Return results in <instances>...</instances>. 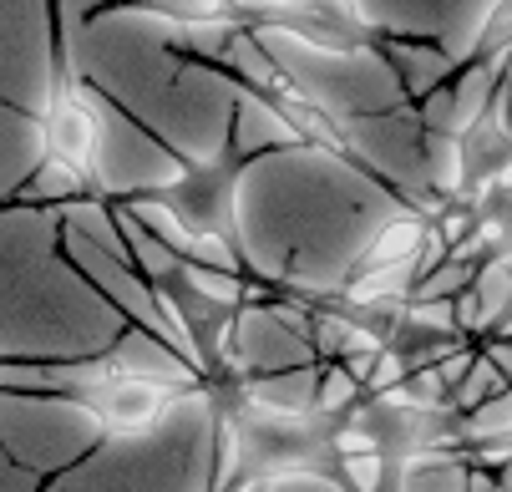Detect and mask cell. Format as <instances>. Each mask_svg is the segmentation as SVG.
I'll return each instance as SVG.
<instances>
[{
  "mask_svg": "<svg viewBox=\"0 0 512 492\" xmlns=\"http://www.w3.org/2000/svg\"><path fill=\"white\" fill-rule=\"evenodd\" d=\"M239 168H244V148H229L218 153L213 163H198L188 168L178 183L148 193L163 214L193 239H234L239 234V219H234V203H239Z\"/></svg>",
  "mask_w": 512,
  "mask_h": 492,
  "instance_id": "obj_1",
  "label": "cell"
},
{
  "mask_svg": "<svg viewBox=\"0 0 512 492\" xmlns=\"http://www.w3.org/2000/svg\"><path fill=\"white\" fill-rule=\"evenodd\" d=\"M46 153L71 178H92L102 158V122L82 92H56L46 112Z\"/></svg>",
  "mask_w": 512,
  "mask_h": 492,
  "instance_id": "obj_2",
  "label": "cell"
},
{
  "mask_svg": "<svg viewBox=\"0 0 512 492\" xmlns=\"http://www.w3.org/2000/svg\"><path fill=\"white\" fill-rule=\"evenodd\" d=\"M82 401L107 421L112 432H142V427H153L158 411H163V386H153L148 376H117V381H102V386L82 391Z\"/></svg>",
  "mask_w": 512,
  "mask_h": 492,
  "instance_id": "obj_3",
  "label": "cell"
},
{
  "mask_svg": "<svg viewBox=\"0 0 512 492\" xmlns=\"http://www.w3.org/2000/svg\"><path fill=\"white\" fill-rule=\"evenodd\" d=\"M426 224L421 219H396L381 229V239L365 249L360 259V274H391V269H406L411 274V259H416V244H421Z\"/></svg>",
  "mask_w": 512,
  "mask_h": 492,
  "instance_id": "obj_4",
  "label": "cell"
},
{
  "mask_svg": "<svg viewBox=\"0 0 512 492\" xmlns=\"http://www.w3.org/2000/svg\"><path fill=\"white\" fill-rule=\"evenodd\" d=\"M284 107H289V122H295L305 137H315V143H325V148H345V137H340V127L325 117V112H315L305 97H295V92H289L284 97Z\"/></svg>",
  "mask_w": 512,
  "mask_h": 492,
  "instance_id": "obj_5",
  "label": "cell"
},
{
  "mask_svg": "<svg viewBox=\"0 0 512 492\" xmlns=\"http://www.w3.org/2000/svg\"><path fill=\"white\" fill-rule=\"evenodd\" d=\"M340 467H345L350 487H360V492H381V472H386L381 452H360V457H345Z\"/></svg>",
  "mask_w": 512,
  "mask_h": 492,
  "instance_id": "obj_6",
  "label": "cell"
},
{
  "mask_svg": "<svg viewBox=\"0 0 512 492\" xmlns=\"http://www.w3.org/2000/svg\"><path fill=\"white\" fill-rule=\"evenodd\" d=\"M355 396H360V386H355L345 371H330V376H325V386H320V411H325V416H335V411H345Z\"/></svg>",
  "mask_w": 512,
  "mask_h": 492,
  "instance_id": "obj_7",
  "label": "cell"
},
{
  "mask_svg": "<svg viewBox=\"0 0 512 492\" xmlns=\"http://www.w3.org/2000/svg\"><path fill=\"white\" fill-rule=\"evenodd\" d=\"M188 249H193V259H203L208 269H224V274H234V269H239V259L229 254V244H224V239H193Z\"/></svg>",
  "mask_w": 512,
  "mask_h": 492,
  "instance_id": "obj_8",
  "label": "cell"
},
{
  "mask_svg": "<svg viewBox=\"0 0 512 492\" xmlns=\"http://www.w3.org/2000/svg\"><path fill=\"white\" fill-rule=\"evenodd\" d=\"M239 492H264V482H244V487H239Z\"/></svg>",
  "mask_w": 512,
  "mask_h": 492,
  "instance_id": "obj_9",
  "label": "cell"
}]
</instances>
